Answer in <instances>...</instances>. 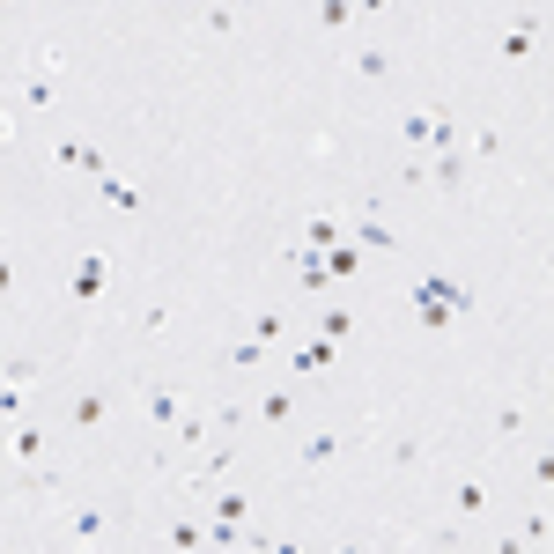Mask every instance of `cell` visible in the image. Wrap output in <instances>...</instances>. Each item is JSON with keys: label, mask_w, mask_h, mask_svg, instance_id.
Listing matches in <instances>:
<instances>
[{"label": "cell", "mask_w": 554, "mask_h": 554, "mask_svg": "<svg viewBox=\"0 0 554 554\" xmlns=\"http://www.w3.org/2000/svg\"><path fill=\"white\" fill-rule=\"evenodd\" d=\"M414 326H429V333H444L458 326V311H473V289L466 281H451V274H414Z\"/></svg>", "instance_id": "cell-1"}, {"label": "cell", "mask_w": 554, "mask_h": 554, "mask_svg": "<svg viewBox=\"0 0 554 554\" xmlns=\"http://www.w3.org/2000/svg\"><path fill=\"white\" fill-rule=\"evenodd\" d=\"M111 525H119V510H111V503H74L67 510V540L82 547V554H97L111 540Z\"/></svg>", "instance_id": "cell-2"}, {"label": "cell", "mask_w": 554, "mask_h": 554, "mask_svg": "<svg viewBox=\"0 0 554 554\" xmlns=\"http://www.w3.org/2000/svg\"><path fill=\"white\" fill-rule=\"evenodd\" d=\"M104 281H111V252H89V259L67 274V296H74V311H97V303H104Z\"/></svg>", "instance_id": "cell-3"}, {"label": "cell", "mask_w": 554, "mask_h": 554, "mask_svg": "<svg viewBox=\"0 0 554 554\" xmlns=\"http://www.w3.org/2000/svg\"><path fill=\"white\" fill-rule=\"evenodd\" d=\"M540 37H547V15H518V23L495 37V60H525V52L540 45Z\"/></svg>", "instance_id": "cell-4"}, {"label": "cell", "mask_w": 554, "mask_h": 554, "mask_svg": "<svg viewBox=\"0 0 554 554\" xmlns=\"http://www.w3.org/2000/svg\"><path fill=\"white\" fill-rule=\"evenodd\" d=\"M163 547L170 554H200L207 547V518H200V510H178V518L163 525Z\"/></svg>", "instance_id": "cell-5"}, {"label": "cell", "mask_w": 554, "mask_h": 554, "mask_svg": "<svg viewBox=\"0 0 554 554\" xmlns=\"http://www.w3.org/2000/svg\"><path fill=\"white\" fill-rule=\"evenodd\" d=\"M333 355H340V340L311 333V340H303V348L289 355V377H318V370H333Z\"/></svg>", "instance_id": "cell-6"}, {"label": "cell", "mask_w": 554, "mask_h": 554, "mask_svg": "<svg viewBox=\"0 0 554 554\" xmlns=\"http://www.w3.org/2000/svg\"><path fill=\"white\" fill-rule=\"evenodd\" d=\"M289 414H296V392H289V385H266L259 407H252V422H259V429H289Z\"/></svg>", "instance_id": "cell-7"}, {"label": "cell", "mask_w": 554, "mask_h": 554, "mask_svg": "<svg viewBox=\"0 0 554 554\" xmlns=\"http://www.w3.org/2000/svg\"><path fill=\"white\" fill-rule=\"evenodd\" d=\"M148 422H156V429H170V436H178V422H185V399H178V392H170V385H156V392H148Z\"/></svg>", "instance_id": "cell-8"}, {"label": "cell", "mask_w": 554, "mask_h": 554, "mask_svg": "<svg viewBox=\"0 0 554 554\" xmlns=\"http://www.w3.org/2000/svg\"><path fill=\"white\" fill-rule=\"evenodd\" d=\"M67 414H74V429H104L111 422V392H74Z\"/></svg>", "instance_id": "cell-9"}, {"label": "cell", "mask_w": 554, "mask_h": 554, "mask_svg": "<svg viewBox=\"0 0 554 554\" xmlns=\"http://www.w3.org/2000/svg\"><path fill=\"white\" fill-rule=\"evenodd\" d=\"M340 244H348V237H340V222H333V215H311V229H303V252L326 259V252H340Z\"/></svg>", "instance_id": "cell-10"}, {"label": "cell", "mask_w": 554, "mask_h": 554, "mask_svg": "<svg viewBox=\"0 0 554 554\" xmlns=\"http://www.w3.org/2000/svg\"><path fill=\"white\" fill-rule=\"evenodd\" d=\"M52 163H67V170H89V178H104V156H97V148H82V141H60V148H52Z\"/></svg>", "instance_id": "cell-11"}, {"label": "cell", "mask_w": 554, "mask_h": 554, "mask_svg": "<svg viewBox=\"0 0 554 554\" xmlns=\"http://www.w3.org/2000/svg\"><path fill=\"white\" fill-rule=\"evenodd\" d=\"M8 451H15V466L30 473V466H37V451H45V436H37L30 422H15V429H8Z\"/></svg>", "instance_id": "cell-12"}, {"label": "cell", "mask_w": 554, "mask_h": 554, "mask_svg": "<svg viewBox=\"0 0 554 554\" xmlns=\"http://www.w3.org/2000/svg\"><path fill=\"white\" fill-rule=\"evenodd\" d=\"M429 133H436V126H429V111H399V141H407L414 156H429Z\"/></svg>", "instance_id": "cell-13"}, {"label": "cell", "mask_w": 554, "mask_h": 554, "mask_svg": "<svg viewBox=\"0 0 554 554\" xmlns=\"http://www.w3.org/2000/svg\"><path fill=\"white\" fill-rule=\"evenodd\" d=\"M326 274H333V281H355V274H362V244H355V237L340 244V252H326Z\"/></svg>", "instance_id": "cell-14"}, {"label": "cell", "mask_w": 554, "mask_h": 554, "mask_svg": "<svg viewBox=\"0 0 554 554\" xmlns=\"http://www.w3.org/2000/svg\"><path fill=\"white\" fill-rule=\"evenodd\" d=\"M355 74H362V82H385V74H392V52H385V45H362V52H355Z\"/></svg>", "instance_id": "cell-15"}, {"label": "cell", "mask_w": 554, "mask_h": 554, "mask_svg": "<svg viewBox=\"0 0 554 554\" xmlns=\"http://www.w3.org/2000/svg\"><path fill=\"white\" fill-rule=\"evenodd\" d=\"M318 333H326V340H348V333H355V311H348V303H326V311H318Z\"/></svg>", "instance_id": "cell-16"}, {"label": "cell", "mask_w": 554, "mask_h": 554, "mask_svg": "<svg viewBox=\"0 0 554 554\" xmlns=\"http://www.w3.org/2000/svg\"><path fill=\"white\" fill-rule=\"evenodd\" d=\"M362 15H370V8H355V0H326V8H318V23H326V30H348V23H362Z\"/></svg>", "instance_id": "cell-17"}, {"label": "cell", "mask_w": 554, "mask_h": 554, "mask_svg": "<svg viewBox=\"0 0 554 554\" xmlns=\"http://www.w3.org/2000/svg\"><path fill=\"white\" fill-rule=\"evenodd\" d=\"M385 458H392L399 473H414V466L429 458V444H414V436H392V451H385Z\"/></svg>", "instance_id": "cell-18"}, {"label": "cell", "mask_w": 554, "mask_h": 554, "mask_svg": "<svg viewBox=\"0 0 554 554\" xmlns=\"http://www.w3.org/2000/svg\"><path fill=\"white\" fill-rule=\"evenodd\" d=\"M451 503H458V518H481V510H488V488H481V481H458Z\"/></svg>", "instance_id": "cell-19"}, {"label": "cell", "mask_w": 554, "mask_h": 554, "mask_svg": "<svg viewBox=\"0 0 554 554\" xmlns=\"http://www.w3.org/2000/svg\"><path fill=\"white\" fill-rule=\"evenodd\" d=\"M303 466H326V458H340V436H303Z\"/></svg>", "instance_id": "cell-20"}, {"label": "cell", "mask_w": 554, "mask_h": 554, "mask_svg": "<svg viewBox=\"0 0 554 554\" xmlns=\"http://www.w3.org/2000/svg\"><path fill=\"white\" fill-rule=\"evenodd\" d=\"M259 355H266V340H237V348H222L229 370H259Z\"/></svg>", "instance_id": "cell-21"}, {"label": "cell", "mask_w": 554, "mask_h": 554, "mask_svg": "<svg viewBox=\"0 0 554 554\" xmlns=\"http://www.w3.org/2000/svg\"><path fill=\"white\" fill-rule=\"evenodd\" d=\"M355 244H362V252H392V229H385V222H377V215H370V222H362V229H355Z\"/></svg>", "instance_id": "cell-22"}, {"label": "cell", "mask_w": 554, "mask_h": 554, "mask_svg": "<svg viewBox=\"0 0 554 554\" xmlns=\"http://www.w3.org/2000/svg\"><path fill=\"white\" fill-rule=\"evenodd\" d=\"M436 185L458 193V185H466V156H436Z\"/></svg>", "instance_id": "cell-23"}, {"label": "cell", "mask_w": 554, "mask_h": 554, "mask_svg": "<svg viewBox=\"0 0 554 554\" xmlns=\"http://www.w3.org/2000/svg\"><path fill=\"white\" fill-rule=\"evenodd\" d=\"M104 200L119 207V215H141V193H133V185H119V178H104Z\"/></svg>", "instance_id": "cell-24"}, {"label": "cell", "mask_w": 554, "mask_h": 554, "mask_svg": "<svg viewBox=\"0 0 554 554\" xmlns=\"http://www.w3.org/2000/svg\"><path fill=\"white\" fill-rule=\"evenodd\" d=\"M532 488H554V444L532 451Z\"/></svg>", "instance_id": "cell-25"}, {"label": "cell", "mask_w": 554, "mask_h": 554, "mask_svg": "<svg viewBox=\"0 0 554 554\" xmlns=\"http://www.w3.org/2000/svg\"><path fill=\"white\" fill-rule=\"evenodd\" d=\"M23 104H52V67H45V74H30V82H23Z\"/></svg>", "instance_id": "cell-26"}, {"label": "cell", "mask_w": 554, "mask_h": 554, "mask_svg": "<svg viewBox=\"0 0 554 554\" xmlns=\"http://www.w3.org/2000/svg\"><path fill=\"white\" fill-rule=\"evenodd\" d=\"M495 554H532V532H510V540H495Z\"/></svg>", "instance_id": "cell-27"}, {"label": "cell", "mask_w": 554, "mask_h": 554, "mask_svg": "<svg viewBox=\"0 0 554 554\" xmlns=\"http://www.w3.org/2000/svg\"><path fill=\"white\" fill-rule=\"evenodd\" d=\"M547 281H554V259H547Z\"/></svg>", "instance_id": "cell-28"}]
</instances>
